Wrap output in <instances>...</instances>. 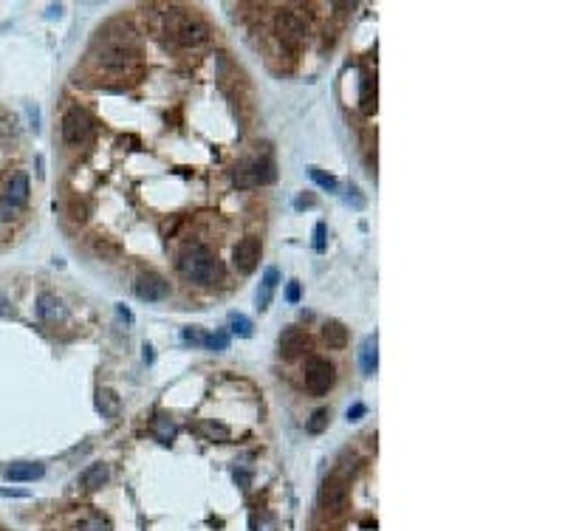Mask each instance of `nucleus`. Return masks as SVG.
Returning <instances> with one entry per match:
<instances>
[{
	"mask_svg": "<svg viewBox=\"0 0 565 531\" xmlns=\"http://www.w3.org/2000/svg\"><path fill=\"white\" fill-rule=\"evenodd\" d=\"M178 268H181L184 277H190V280H195V282H215V277L221 274V268L215 263L212 252H210L207 246H201V244L187 246V249L181 252Z\"/></svg>",
	"mask_w": 565,
	"mask_h": 531,
	"instance_id": "obj_1",
	"label": "nucleus"
},
{
	"mask_svg": "<svg viewBox=\"0 0 565 531\" xmlns=\"http://www.w3.org/2000/svg\"><path fill=\"white\" fill-rule=\"evenodd\" d=\"M232 181H235L241 190L269 184V181H275V164H272L269 159H249V161H244V164L235 167Z\"/></svg>",
	"mask_w": 565,
	"mask_h": 531,
	"instance_id": "obj_2",
	"label": "nucleus"
},
{
	"mask_svg": "<svg viewBox=\"0 0 565 531\" xmlns=\"http://www.w3.org/2000/svg\"><path fill=\"white\" fill-rule=\"evenodd\" d=\"M173 17V34L181 45H204L210 40V31L204 23H198L195 17H187V14H178V8H170L167 11V20Z\"/></svg>",
	"mask_w": 565,
	"mask_h": 531,
	"instance_id": "obj_3",
	"label": "nucleus"
},
{
	"mask_svg": "<svg viewBox=\"0 0 565 531\" xmlns=\"http://www.w3.org/2000/svg\"><path fill=\"white\" fill-rule=\"evenodd\" d=\"M91 136V116L79 108H71L62 116V139L65 144H82Z\"/></svg>",
	"mask_w": 565,
	"mask_h": 531,
	"instance_id": "obj_4",
	"label": "nucleus"
},
{
	"mask_svg": "<svg viewBox=\"0 0 565 531\" xmlns=\"http://www.w3.org/2000/svg\"><path fill=\"white\" fill-rule=\"evenodd\" d=\"M333 384V367L325 359H311L305 367V387L311 396H322L328 393V387Z\"/></svg>",
	"mask_w": 565,
	"mask_h": 531,
	"instance_id": "obj_5",
	"label": "nucleus"
},
{
	"mask_svg": "<svg viewBox=\"0 0 565 531\" xmlns=\"http://www.w3.org/2000/svg\"><path fill=\"white\" fill-rule=\"evenodd\" d=\"M275 28H278L280 40L288 45V48H297V45L305 40V23H302L294 11H278V17H275Z\"/></svg>",
	"mask_w": 565,
	"mask_h": 531,
	"instance_id": "obj_6",
	"label": "nucleus"
},
{
	"mask_svg": "<svg viewBox=\"0 0 565 531\" xmlns=\"http://www.w3.org/2000/svg\"><path fill=\"white\" fill-rule=\"evenodd\" d=\"M319 501L325 506V512H342L345 503H348V486L339 475H331L325 484H322V492H319Z\"/></svg>",
	"mask_w": 565,
	"mask_h": 531,
	"instance_id": "obj_7",
	"label": "nucleus"
},
{
	"mask_svg": "<svg viewBox=\"0 0 565 531\" xmlns=\"http://www.w3.org/2000/svg\"><path fill=\"white\" fill-rule=\"evenodd\" d=\"M170 294V282L161 274H142L136 280V297L147 299V302H159Z\"/></svg>",
	"mask_w": 565,
	"mask_h": 531,
	"instance_id": "obj_8",
	"label": "nucleus"
},
{
	"mask_svg": "<svg viewBox=\"0 0 565 531\" xmlns=\"http://www.w3.org/2000/svg\"><path fill=\"white\" fill-rule=\"evenodd\" d=\"M232 261H235V268H238L241 274L255 271V266L261 261V241H258V238H244V241L235 246Z\"/></svg>",
	"mask_w": 565,
	"mask_h": 531,
	"instance_id": "obj_9",
	"label": "nucleus"
},
{
	"mask_svg": "<svg viewBox=\"0 0 565 531\" xmlns=\"http://www.w3.org/2000/svg\"><path fill=\"white\" fill-rule=\"evenodd\" d=\"M0 195H3L8 204H14V207L20 210V207L28 201V176H25V173H11V176L6 178V184H3Z\"/></svg>",
	"mask_w": 565,
	"mask_h": 531,
	"instance_id": "obj_10",
	"label": "nucleus"
},
{
	"mask_svg": "<svg viewBox=\"0 0 565 531\" xmlns=\"http://www.w3.org/2000/svg\"><path fill=\"white\" fill-rule=\"evenodd\" d=\"M6 481H14V484H25V481H37L45 475V467L42 464H31V461H17V464H8L3 469Z\"/></svg>",
	"mask_w": 565,
	"mask_h": 531,
	"instance_id": "obj_11",
	"label": "nucleus"
},
{
	"mask_svg": "<svg viewBox=\"0 0 565 531\" xmlns=\"http://www.w3.org/2000/svg\"><path fill=\"white\" fill-rule=\"evenodd\" d=\"M37 314L42 322H62L65 319V305L54 294H40L37 297Z\"/></svg>",
	"mask_w": 565,
	"mask_h": 531,
	"instance_id": "obj_12",
	"label": "nucleus"
},
{
	"mask_svg": "<svg viewBox=\"0 0 565 531\" xmlns=\"http://www.w3.org/2000/svg\"><path fill=\"white\" fill-rule=\"evenodd\" d=\"M305 333L299 331V328H285L280 333V353L285 359H294V356H299L302 350H305Z\"/></svg>",
	"mask_w": 565,
	"mask_h": 531,
	"instance_id": "obj_13",
	"label": "nucleus"
},
{
	"mask_svg": "<svg viewBox=\"0 0 565 531\" xmlns=\"http://www.w3.org/2000/svg\"><path fill=\"white\" fill-rule=\"evenodd\" d=\"M359 365H362V373H365V376H373V373H376V367H379V342H376V336H367V339L362 342Z\"/></svg>",
	"mask_w": 565,
	"mask_h": 531,
	"instance_id": "obj_14",
	"label": "nucleus"
},
{
	"mask_svg": "<svg viewBox=\"0 0 565 531\" xmlns=\"http://www.w3.org/2000/svg\"><path fill=\"white\" fill-rule=\"evenodd\" d=\"M108 481V467L105 464H91L82 475H79V486L88 489V492H96L102 489V484Z\"/></svg>",
	"mask_w": 565,
	"mask_h": 531,
	"instance_id": "obj_15",
	"label": "nucleus"
},
{
	"mask_svg": "<svg viewBox=\"0 0 565 531\" xmlns=\"http://www.w3.org/2000/svg\"><path fill=\"white\" fill-rule=\"evenodd\" d=\"M278 282H280V271L272 266V268H266V274H263V282H261V291H258V308L263 311V308H269V302H272V294H275V288H278Z\"/></svg>",
	"mask_w": 565,
	"mask_h": 531,
	"instance_id": "obj_16",
	"label": "nucleus"
},
{
	"mask_svg": "<svg viewBox=\"0 0 565 531\" xmlns=\"http://www.w3.org/2000/svg\"><path fill=\"white\" fill-rule=\"evenodd\" d=\"M322 336H325V342L331 348H345L348 345V328L342 322H336V319H328L322 325Z\"/></svg>",
	"mask_w": 565,
	"mask_h": 531,
	"instance_id": "obj_17",
	"label": "nucleus"
},
{
	"mask_svg": "<svg viewBox=\"0 0 565 531\" xmlns=\"http://www.w3.org/2000/svg\"><path fill=\"white\" fill-rule=\"evenodd\" d=\"M96 407H99L102 418H116L119 416V396L113 390H99L96 393Z\"/></svg>",
	"mask_w": 565,
	"mask_h": 531,
	"instance_id": "obj_18",
	"label": "nucleus"
},
{
	"mask_svg": "<svg viewBox=\"0 0 565 531\" xmlns=\"http://www.w3.org/2000/svg\"><path fill=\"white\" fill-rule=\"evenodd\" d=\"M102 65H108V68H125L127 65V59H130V51L127 48H122V45H116V48H108V51H102Z\"/></svg>",
	"mask_w": 565,
	"mask_h": 531,
	"instance_id": "obj_19",
	"label": "nucleus"
},
{
	"mask_svg": "<svg viewBox=\"0 0 565 531\" xmlns=\"http://www.w3.org/2000/svg\"><path fill=\"white\" fill-rule=\"evenodd\" d=\"M153 433H156V438H159L161 444H170V441L176 438V427H173V421H170L167 416H159V418H156Z\"/></svg>",
	"mask_w": 565,
	"mask_h": 531,
	"instance_id": "obj_20",
	"label": "nucleus"
},
{
	"mask_svg": "<svg viewBox=\"0 0 565 531\" xmlns=\"http://www.w3.org/2000/svg\"><path fill=\"white\" fill-rule=\"evenodd\" d=\"M373 85H370V76H365L362 79V110L365 113H373V108H376V91H370Z\"/></svg>",
	"mask_w": 565,
	"mask_h": 531,
	"instance_id": "obj_21",
	"label": "nucleus"
},
{
	"mask_svg": "<svg viewBox=\"0 0 565 531\" xmlns=\"http://www.w3.org/2000/svg\"><path fill=\"white\" fill-rule=\"evenodd\" d=\"M308 176H311V178H314V181H316L322 190H328V193H336V187H339L333 176H328V173H322V170H316V167H311V170H308Z\"/></svg>",
	"mask_w": 565,
	"mask_h": 531,
	"instance_id": "obj_22",
	"label": "nucleus"
},
{
	"mask_svg": "<svg viewBox=\"0 0 565 531\" xmlns=\"http://www.w3.org/2000/svg\"><path fill=\"white\" fill-rule=\"evenodd\" d=\"M229 328H232V333H238V336H252V322H249L244 314H232V316H229Z\"/></svg>",
	"mask_w": 565,
	"mask_h": 531,
	"instance_id": "obj_23",
	"label": "nucleus"
},
{
	"mask_svg": "<svg viewBox=\"0 0 565 531\" xmlns=\"http://www.w3.org/2000/svg\"><path fill=\"white\" fill-rule=\"evenodd\" d=\"M328 418H331V416H328V410H316V413L311 416V421H308V433H314V435H316V433H322V430L328 427Z\"/></svg>",
	"mask_w": 565,
	"mask_h": 531,
	"instance_id": "obj_24",
	"label": "nucleus"
},
{
	"mask_svg": "<svg viewBox=\"0 0 565 531\" xmlns=\"http://www.w3.org/2000/svg\"><path fill=\"white\" fill-rule=\"evenodd\" d=\"M207 348H212V350H227V345H229V333L227 331H218V333H212V336H207V342H204Z\"/></svg>",
	"mask_w": 565,
	"mask_h": 531,
	"instance_id": "obj_25",
	"label": "nucleus"
},
{
	"mask_svg": "<svg viewBox=\"0 0 565 531\" xmlns=\"http://www.w3.org/2000/svg\"><path fill=\"white\" fill-rule=\"evenodd\" d=\"M79 531H110V523L102 518H88L79 523Z\"/></svg>",
	"mask_w": 565,
	"mask_h": 531,
	"instance_id": "obj_26",
	"label": "nucleus"
},
{
	"mask_svg": "<svg viewBox=\"0 0 565 531\" xmlns=\"http://www.w3.org/2000/svg\"><path fill=\"white\" fill-rule=\"evenodd\" d=\"M314 252H325V224L314 227Z\"/></svg>",
	"mask_w": 565,
	"mask_h": 531,
	"instance_id": "obj_27",
	"label": "nucleus"
},
{
	"mask_svg": "<svg viewBox=\"0 0 565 531\" xmlns=\"http://www.w3.org/2000/svg\"><path fill=\"white\" fill-rule=\"evenodd\" d=\"M184 342H193V345H204V342H207V333H201L198 328H184Z\"/></svg>",
	"mask_w": 565,
	"mask_h": 531,
	"instance_id": "obj_28",
	"label": "nucleus"
},
{
	"mask_svg": "<svg viewBox=\"0 0 565 531\" xmlns=\"http://www.w3.org/2000/svg\"><path fill=\"white\" fill-rule=\"evenodd\" d=\"M17 212H20V210H17L14 204H8V201L0 195V221H11Z\"/></svg>",
	"mask_w": 565,
	"mask_h": 531,
	"instance_id": "obj_29",
	"label": "nucleus"
},
{
	"mask_svg": "<svg viewBox=\"0 0 565 531\" xmlns=\"http://www.w3.org/2000/svg\"><path fill=\"white\" fill-rule=\"evenodd\" d=\"M204 433H210L212 438H215V435H218V438H229V430L221 427V424H204Z\"/></svg>",
	"mask_w": 565,
	"mask_h": 531,
	"instance_id": "obj_30",
	"label": "nucleus"
},
{
	"mask_svg": "<svg viewBox=\"0 0 565 531\" xmlns=\"http://www.w3.org/2000/svg\"><path fill=\"white\" fill-rule=\"evenodd\" d=\"M285 299H288V302H297V299H299V282H297V280L288 282V288H285Z\"/></svg>",
	"mask_w": 565,
	"mask_h": 531,
	"instance_id": "obj_31",
	"label": "nucleus"
},
{
	"mask_svg": "<svg viewBox=\"0 0 565 531\" xmlns=\"http://www.w3.org/2000/svg\"><path fill=\"white\" fill-rule=\"evenodd\" d=\"M365 416V404H353L350 410H348V421H359Z\"/></svg>",
	"mask_w": 565,
	"mask_h": 531,
	"instance_id": "obj_32",
	"label": "nucleus"
},
{
	"mask_svg": "<svg viewBox=\"0 0 565 531\" xmlns=\"http://www.w3.org/2000/svg\"><path fill=\"white\" fill-rule=\"evenodd\" d=\"M235 481L246 489V486H249V472H246V469H238V472H235Z\"/></svg>",
	"mask_w": 565,
	"mask_h": 531,
	"instance_id": "obj_33",
	"label": "nucleus"
},
{
	"mask_svg": "<svg viewBox=\"0 0 565 531\" xmlns=\"http://www.w3.org/2000/svg\"><path fill=\"white\" fill-rule=\"evenodd\" d=\"M3 498H28V492H20V489H0Z\"/></svg>",
	"mask_w": 565,
	"mask_h": 531,
	"instance_id": "obj_34",
	"label": "nucleus"
},
{
	"mask_svg": "<svg viewBox=\"0 0 565 531\" xmlns=\"http://www.w3.org/2000/svg\"><path fill=\"white\" fill-rule=\"evenodd\" d=\"M6 305H8V302H6V297L0 294V316H6V314H8V308H6Z\"/></svg>",
	"mask_w": 565,
	"mask_h": 531,
	"instance_id": "obj_35",
	"label": "nucleus"
},
{
	"mask_svg": "<svg viewBox=\"0 0 565 531\" xmlns=\"http://www.w3.org/2000/svg\"><path fill=\"white\" fill-rule=\"evenodd\" d=\"M314 204V198H297V207H311Z\"/></svg>",
	"mask_w": 565,
	"mask_h": 531,
	"instance_id": "obj_36",
	"label": "nucleus"
},
{
	"mask_svg": "<svg viewBox=\"0 0 565 531\" xmlns=\"http://www.w3.org/2000/svg\"><path fill=\"white\" fill-rule=\"evenodd\" d=\"M144 362H153V348L150 345H144Z\"/></svg>",
	"mask_w": 565,
	"mask_h": 531,
	"instance_id": "obj_37",
	"label": "nucleus"
}]
</instances>
